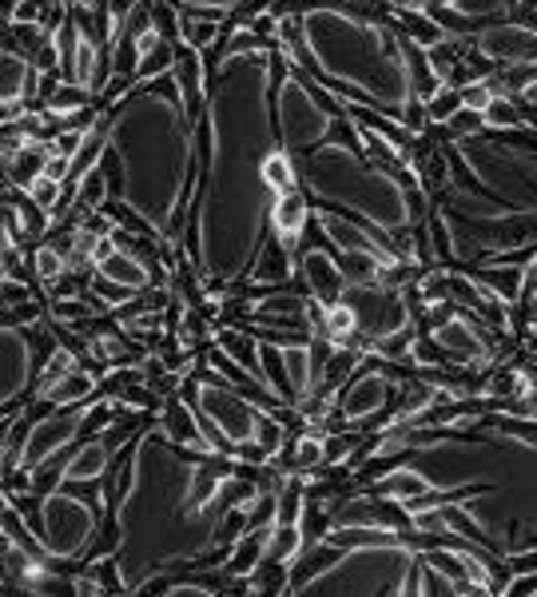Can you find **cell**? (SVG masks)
Listing matches in <instances>:
<instances>
[{"label": "cell", "instance_id": "obj_34", "mask_svg": "<svg viewBox=\"0 0 537 597\" xmlns=\"http://www.w3.org/2000/svg\"><path fill=\"white\" fill-rule=\"evenodd\" d=\"M33 271H36V283H56V279L68 271V264L52 244H40L33 251Z\"/></svg>", "mask_w": 537, "mask_h": 597}, {"label": "cell", "instance_id": "obj_7", "mask_svg": "<svg viewBox=\"0 0 537 597\" xmlns=\"http://www.w3.org/2000/svg\"><path fill=\"white\" fill-rule=\"evenodd\" d=\"M342 303L354 311V323H359V335L366 339V347H378L390 335L415 327V307H410V295L395 288H383V283H366V288H347L342 291Z\"/></svg>", "mask_w": 537, "mask_h": 597}, {"label": "cell", "instance_id": "obj_13", "mask_svg": "<svg viewBox=\"0 0 537 597\" xmlns=\"http://www.w3.org/2000/svg\"><path fill=\"white\" fill-rule=\"evenodd\" d=\"M172 80H176L187 116L199 124V120H203V108H208V65H203V52H199V48L176 45Z\"/></svg>", "mask_w": 537, "mask_h": 597}, {"label": "cell", "instance_id": "obj_10", "mask_svg": "<svg viewBox=\"0 0 537 597\" xmlns=\"http://www.w3.org/2000/svg\"><path fill=\"white\" fill-rule=\"evenodd\" d=\"M315 223H318V232L327 235V244L335 247V251H366V255H378L383 264H395L398 259V255L390 251V244H386V235L366 232L362 223L347 220V215H339V211L318 208Z\"/></svg>", "mask_w": 537, "mask_h": 597}, {"label": "cell", "instance_id": "obj_6", "mask_svg": "<svg viewBox=\"0 0 537 597\" xmlns=\"http://www.w3.org/2000/svg\"><path fill=\"white\" fill-rule=\"evenodd\" d=\"M100 518H104V510L84 502V497L65 494V490H48V494L40 497V542H45L56 558L80 562V553L89 550Z\"/></svg>", "mask_w": 537, "mask_h": 597}, {"label": "cell", "instance_id": "obj_5", "mask_svg": "<svg viewBox=\"0 0 537 597\" xmlns=\"http://www.w3.org/2000/svg\"><path fill=\"white\" fill-rule=\"evenodd\" d=\"M271 68H275V132H279V144L291 155H303L323 144V140H330L339 116L323 108L315 80H307V72L287 65V56L279 48L271 52Z\"/></svg>", "mask_w": 537, "mask_h": 597}, {"label": "cell", "instance_id": "obj_8", "mask_svg": "<svg viewBox=\"0 0 537 597\" xmlns=\"http://www.w3.org/2000/svg\"><path fill=\"white\" fill-rule=\"evenodd\" d=\"M196 410L223 434V438H227L231 446H243V443H252V438H255V419H259V407H255L247 395H240L235 387H227L223 378H215V383H199Z\"/></svg>", "mask_w": 537, "mask_h": 597}, {"label": "cell", "instance_id": "obj_33", "mask_svg": "<svg viewBox=\"0 0 537 597\" xmlns=\"http://www.w3.org/2000/svg\"><path fill=\"white\" fill-rule=\"evenodd\" d=\"M295 475L307 478L311 470H318V466H327L323 463V434H299L295 438Z\"/></svg>", "mask_w": 537, "mask_h": 597}, {"label": "cell", "instance_id": "obj_35", "mask_svg": "<svg viewBox=\"0 0 537 597\" xmlns=\"http://www.w3.org/2000/svg\"><path fill=\"white\" fill-rule=\"evenodd\" d=\"M454 112H462V92L458 89H439L434 96L427 99V120L446 128L454 120Z\"/></svg>", "mask_w": 537, "mask_h": 597}, {"label": "cell", "instance_id": "obj_38", "mask_svg": "<svg viewBox=\"0 0 537 597\" xmlns=\"http://www.w3.org/2000/svg\"><path fill=\"white\" fill-rule=\"evenodd\" d=\"M24 196L33 199L36 208L45 211V215H52V208L60 203V196H65V184H56V179H48V176H36L33 184H28V191Z\"/></svg>", "mask_w": 537, "mask_h": 597}, {"label": "cell", "instance_id": "obj_2", "mask_svg": "<svg viewBox=\"0 0 537 597\" xmlns=\"http://www.w3.org/2000/svg\"><path fill=\"white\" fill-rule=\"evenodd\" d=\"M108 155L120 172V203L167 244H179L196 172V120L172 72L136 84L108 116Z\"/></svg>", "mask_w": 537, "mask_h": 597}, {"label": "cell", "instance_id": "obj_42", "mask_svg": "<svg viewBox=\"0 0 537 597\" xmlns=\"http://www.w3.org/2000/svg\"><path fill=\"white\" fill-rule=\"evenodd\" d=\"M164 597H220V594H215V589H208L203 582H184V577H179L176 586L167 589Z\"/></svg>", "mask_w": 537, "mask_h": 597}, {"label": "cell", "instance_id": "obj_45", "mask_svg": "<svg viewBox=\"0 0 537 597\" xmlns=\"http://www.w3.org/2000/svg\"><path fill=\"white\" fill-rule=\"evenodd\" d=\"M72 586H77V597H100V582L89 570H80V574L72 577Z\"/></svg>", "mask_w": 537, "mask_h": 597}, {"label": "cell", "instance_id": "obj_26", "mask_svg": "<svg viewBox=\"0 0 537 597\" xmlns=\"http://www.w3.org/2000/svg\"><path fill=\"white\" fill-rule=\"evenodd\" d=\"M482 116H486V132H502L505 136V132H526V128H529V120L514 104V96H502V92L490 99V108H486Z\"/></svg>", "mask_w": 537, "mask_h": 597}, {"label": "cell", "instance_id": "obj_15", "mask_svg": "<svg viewBox=\"0 0 537 597\" xmlns=\"http://www.w3.org/2000/svg\"><path fill=\"white\" fill-rule=\"evenodd\" d=\"M295 276H299V255H291L275 235H267L259 255H255L252 271H247V279H252L259 291H279V288H291Z\"/></svg>", "mask_w": 537, "mask_h": 597}, {"label": "cell", "instance_id": "obj_27", "mask_svg": "<svg viewBox=\"0 0 537 597\" xmlns=\"http://www.w3.org/2000/svg\"><path fill=\"white\" fill-rule=\"evenodd\" d=\"M84 108H92V92L80 89V84H60V89L45 99V112L56 124H65L68 116H77V112H84Z\"/></svg>", "mask_w": 537, "mask_h": 597}, {"label": "cell", "instance_id": "obj_9", "mask_svg": "<svg viewBox=\"0 0 537 597\" xmlns=\"http://www.w3.org/2000/svg\"><path fill=\"white\" fill-rule=\"evenodd\" d=\"M474 48L493 68H534L537 65V28L517 21H493L474 36Z\"/></svg>", "mask_w": 537, "mask_h": 597}, {"label": "cell", "instance_id": "obj_41", "mask_svg": "<svg viewBox=\"0 0 537 597\" xmlns=\"http://www.w3.org/2000/svg\"><path fill=\"white\" fill-rule=\"evenodd\" d=\"M510 574H537V550H517L505 558Z\"/></svg>", "mask_w": 537, "mask_h": 597}, {"label": "cell", "instance_id": "obj_16", "mask_svg": "<svg viewBox=\"0 0 537 597\" xmlns=\"http://www.w3.org/2000/svg\"><path fill=\"white\" fill-rule=\"evenodd\" d=\"M112 450L104 446V438H89V443H72V450H65L60 463V487L68 482H100L108 470Z\"/></svg>", "mask_w": 537, "mask_h": 597}, {"label": "cell", "instance_id": "obj_29", "mask_svg": "<svg viewBox=\"0 0 537 597\" xmlns=\"http://www.w3.org/2000/svg\"><path fill=\"white\" fill-rule=\"evenodd\" d=\"M283 363H287V378H291V390H295V402L311 395V354L307 343L283 347Z\"/></svg>", "mask_w": 537, "mask_h": 597}, {"label": "cell", "instance_id": "obj_20", "mask_svg": "<svg viewBox=\"0 0 537 597\" xmlns=\"http://www.w3.org/2000/svg\"><path fill=\"white\" fill-rule=\"evenodd\" d=\"M323 542L335 546V550H390V546H402V534L395 530H378V526H330L323 534Z\"/></svg>", "mask_w": 537, "mask_h": 597}, {"label": "cell", "instance_id": "obj_37", "mask_svg": "<svg viewBox=\"0 0 537 597\" xmlns=\"http://www.w3.org/2000/svg\"><path fill=\"white\" fill-rule=\"evenodd\" d=\"M446 132H450V144H454V140H470V136H486V116L482 112L462 108V112H454V120L446 124Z\"/></svg>", "mask_w": 537, "mask_h": 597}, {"label": "cell", "instance_id": "obj_14", "mask_svg": "<svg viewBox=\"0 0 537 597\" xmlns=\"http://www.w3.org/2000/svg\"><path fill=\"white\" fill-rule=\"evenodd\" d=\"M307 223H311V203L303 191H287L271 203V220H267V232L295 255L303 235H307Z\"/></svg>", "mask_w": 537, "mask_h": 597}, {"label": "cell", "instance_id": "obj_46", "mask_svg": "<svg viewBox=\"0 0 537 597\" xmlns=\"http://www.w3.org/2000/svg\"><path fill=\"white\" fill-rule=\"evenodd\" d=\"M517 12H537V0H514Z\"/></svg>", "mask_w": 537, "mask_h": 597}, {"label": "cell", "instance_id": "obj_12", "mask_svg": "<svg viewBox=\"0 0 537 597\" xmlns=\"http://www.w3.org/2000/svg\"><path fill=\"white\" fill-rule=\"evenodd\" d=\"M40 77L33 68V56L21 52L12 45L9 33H0V99H28V104H40Z\"/></svg>", "mask_w": 537, "mask_h": 597}, {"label": "cell", "instance_id": "obj_23", "mask_svg": "<svg viewBox=\"0 0 537 597\" xmlns=\"http://www.w3.org/2000/svg\"><path fill=\"white\" fill-rule=\"evenodd\" d=\"M264 184H267V191H271L275 199L287 196V191H299V164H295V155L287 152L283 144H275L271 152H267Z\"/></svg>", "mask_w": 537, "mask_h": 597}, {"label": "cell", "instance_id": "obj_44", "mask_svg": "<svg viewBox=\"0 0 537 597\" xmlns=\"http://www.w3.org/2000/svg\"><path fill=\"white\" fill-rule=\"evenodd\" d=\"M45 176H48V179H56V184H65V179H68V155H60V152L48 155Z\"/></svg>", "mask_w": 537, "mask_h": 597}, {"label": "cell", "instance_id": "obj_30", "mask_svg": "<svg viewBox=\"0 0 537 597\" xmlns=\"http://www.w3.org/2000/svg\"><path fill=\"white\" fill-rule=\"evenodd\" d=\"M172 65H176V45H167V40H160V45L152 48L148 56H140V65H136V84H152V80L167 77L172 72Z\"/></svg>", "mask_w": 537, "mask_h": 597}, {"label": "cell", "instance_id": "obj_3", "mask_svg": "<svg viewBox=\"0 0 537 597\" xmlns=\"http://www.w3.org/2000/svg\"><path fill=\"white\" fill-rule=\"evenodd\" d=\"M303 45L315 60V77L339 104H371L402 120L410 104L402 45L386 21H371L347 9H318L299 16Z\"/></svg>", "mask_w": 537, "mask_h": 597}, {"label": "cell", "instance_id": "obj_22", "mask_svg": "<svg viewBox=\"0 0 537 597\" xmlns=\"http://www.w3.org/2000/svg\"><path fill=\"white\" fill-rule=\"evenodd\" d=\"M267 538L271 530H247L240 542L231 546V558H227V577H252L259 570V562L267 558Z\"/></svg>", "mask_w": 537, "mask_h": 597}, {"label": "cell", "instance_id": "obj_24", "mask_svg": "<svg viewBox=\"0 0 537 597\" xmlns=\"http://www.w3.org/2000/svg\"><path fill=\"white\" fill-rule=\"evenodd\" d=\"M335 264H339L342 279H347V288H366V283H378V276H383V264L378 255H366V251H339L335 255Z\"/></svg>", "mask_w": 537, "mask_h": 597}, {"label": "cell", "instance_id": "obj_36", "mask_svg": "<svg viewBox=\"0 0 537 597\" xmlns=\"http://www.w3.org/2000/svg\"><path fill=\"white\" fill-rule=\"evenodd\" d=\"M148 16H152V28L164 36L167 45H179V12L167 0H148Z\"/></svg>", "mask_w": 537, "mask_h": 597}, {"label": "cell", "instance_id": "obj_4", "mask_svg": "<svg viewBox=\"0 0 537 597\" xmlns=\"http://www.w3.org/2000/svg\"><path fill=\"white\" fill-rule=\"evenodd\" d=\"M299 164V188L311 199L327 208L354 211L362 223H371L374 232H398L410 227V196L390 172L371 164L359 148L342 140H323L311 152L295 155Z\"/></svg>", "mask_w": 537, "mask_h": 597}, {"label": "cell", "instance_id": "obj_17", "mask_svg": "<svg viewBox=\"0 0 537 597\" xmlns=\"http://www.w3.org/2000/svg\"><path fill=\"white\" fill-rule=\"evenodd\" d=\"M371 494H378V497H390V502H398V506H418L422 497L434 490V482H430L422 470H415V466H395L390 475H383V478H374L371 487Z\"/></svg>", "mask_w": 537, "mask_h": 597}, {"label": "cell", "instance_id": "obj_11", "mask_svg": "<svg viewBox=\"0 0 537 597\" xmlns=\"http://www.w3.org/2000/svg\"><path fill=\"white\" fill-rule=\"evenodd\" d=\"M299 279H303V291L311 295V303L318 307H335L342 303V291H347V279H342L339 264L327 247H307L299 251Z\"/></svg>", "mask_w": 537, "mask_h": 597}, {"label": "cell", "instance_id": "obj_39", "mask_svg": "<svg viewBox=\"0 0 537 597\" xmlns=\"http://www.w3.org/2000/svg\"><path fill=\"white\" fill-rule=\"evenodd\" d=\"M240 0H179V9L191 16H208V21H223V12H231Z\"/></svg>", "mask_w": 537, "mask_h": 597}, {"label": "cell", "instance_id": "obj_18", "mask_svg": "<svg viewBox=\"0 0 537 597\" xmlns=\"http://www.w3.org/2000/svg\"><path fill=\"white\" fill-rule=\"evenodd\" d=\"M96 395H100V375L96 371L77 366V371L60 375L56 383H48V387L33 398H45V402H52V407H84V402H92Z\"/></svg>", "mask_w": 537, "mask_h": 597}, {"label": "cell", "instance_id": "obj_31", "mask_svg": "<svg viewBox=\"0 0 537 597\" xmlns=\"http://www.w3.org/2000/svg\"><path fill=\"white\" fill-rule=\"evenodd\" d=\"M446 4H454V9L462 12V16H470V21H498V16H510V12H517L514 0H446Z\"/></svg>", "mask_w": 537, "mask_h": 597}, {"label": "cell", "instance_id": "obj_19", "mask_svg": "<svg viewBox=\"0 0 537 597\" xmlns=\"http://www.w3.org/2000/svg\"><path fill=\"white\" fill-rule=\"evenodd\" d=\"M474 279H478L482 288H490L505 307H517V303H522V291H526V264L486 259V264H478V276Z\"/></svg>", "mask_w": 537, "mask_h": 597}, {"label": "cell", "instance_id": "obj_48", "mask_svg": "<svg viewBox=\"0 0 537 597\" xmlns=\"http://www.w3.org/2000/svg\"><path fill=\"white\" fill-rule=\"evenodd\" d=\"M415 4H418V0H415Z\"/></svg>", "mask_w": 537, "mask_h": 597}, {"label": "cell", "instance_id": "obj_32", "mask_svg": "<svg viewBox=\"0 0 537 597\" xmlns=\"http://www.w3.org/2000/svg\"><path fill=\"white\" fill-rule=\"evenodd\" d=\"M252 443L264 446V454L271 458V454L283 450V443H287V426H283L279 419H275L271 410H259V419H255V438H252Z\"/></svg>", "mask_w": 537, "mask_h": 597}, {"label": "cell", "instance_id": "obj_21", "mask_svg": "<svg viewBox=\"0 0 537 597\" xmlns=\"http://www.w3.org/2000/svg\"><path fill=\"white\" fill-rule=\"evenodd\" d=\"M96 276L112 279V283H120V288H128V291L152 288V267L132 251H116L112 259H104V264L96 267Z\"/></svg>", "mask_w": 537, "mask_h": 597}, {"label": "cell", "instance_id": "obj_43", "mask_svg": "<svg viewBox=\"0 0 537 597\" xmlns=\"http://www.w3.org/2000/svg\"><path fill=\"white\" fill-rule=\"evenodd\" d=\"M33 68L36 72H56V45H52V36H48L45 45L33 52Z\"/></svg>", "mask_w": 537, "mask_h": 597}, {"label": "cell", "instance_id": "obj_1", "mask_svg": "<svg viewBox=\"0 0 537 597\" xmlns=\"http://www.w3.org/2000/svg\"><path fill=\"white\" fill-rule=\"evenodd\" d=\"M275 48L223 56L215 89L208 92V172L199 179L196 235L199 276L231 288L243 283L267 239L275 196L264 184V160L275 140Z\"/></svg>", "mask_w": 537, "mask_h": 597}, {"label": "cell", "instance_id": "obj_25", "mask_svg": "<svg viewBox=\"0 0 537 597\" xmlns=\"http://www.w3.org/2000/svg\"><path fill=\"white\" fill-rule=\"evenodd\" d=\"M307 550V538H303V530L299 526H271V538H267V558L264 562H279L291 570V562H295L299 553Z\"/></svg>", "mask_w": 537, "mask_h": 597}, {"label": "cell", "instance_id": "obj_40", "mask_svg": "<svg viewBox=\"0 0 537 597\" xmlns=\"http://www.w3.org/2000/svg\"><path fill=\"white\" fill-rule=\"evenodd\" d=\"M402 124H406V128H410L415 136L427 132V128H430V120H427V104H422V99H410V104L402 108Z\"/></svg>", "mask_w": 537, "mask_h": 597}, {"label": "cell", "instance_id": "obj_28", "mask_svg": "<svg viewBox=\"0 0 537 597\" xmlns=\"http://www.w3.org/2000/svg\"><path fill=\"white\" fill-rule=\"evenodd\" d=\"M104 199H108V172H104V167H92L89 176L77 184L72 211H77V215H92V211L104 208Z\"/></svg>", "mask_w": 537, "mask_h": 597}, {"label": "cell", "instance_id": "obj_47", "mask_svg": "<svg viewBox=\"0 0 537 597\" xmlns=\"http://www.w3.org/2000/svg\"><path fill=\"white\" fill-rule=\"evenodd\" d=\"M100 597H128V594H108V589H100Z\"/></svg>", "mask_w": 537, "mask_h": 597}]
</instances>
